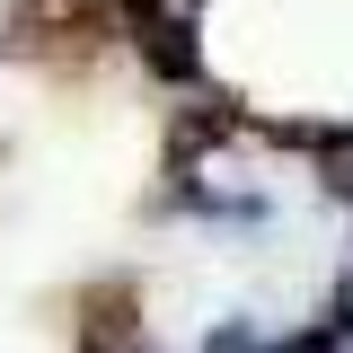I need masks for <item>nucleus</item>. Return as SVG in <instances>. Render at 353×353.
Here are the masks:
<instances>
[{"label": "nucleus", "instance_id": "nucleus-1", "mask_svg": "<svg viewBox=\"0 0 353 353\" xmlns=\"http://www.w3.org/2000/svg\"><path fill=\"white\" fill-rule=\"evenodd\" d=\"M168 203H176V212H194V221H230V230H265V221H274V194H212V185H176Z\"/></svg>", "mask_w": 353, "mask_h": 353}, {"label": "nucleus", "instance_id": "nucleus-2", "mask_svg": "<svg viewBox=\"0 0 353 353\" xmlns=\"http://www.w3.org/2000/svg\"><path fill=\"white\" fill-rule=\"evenodd\" d=\"M265 345H274V336H265L256 318H221L212 336H203V353H265Z\"/></svg>", "mask_w": 353, "mask_h": 353}]
</instances>
